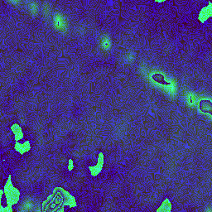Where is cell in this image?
<instances>
[{"instance_id": "obj_1", "label": "cell", "mask_w": 212, "mask_h": 212, "mask_svg": "<svg viewBox=\"0 0 212 212\" xmlns=\"http://www.w3.org/2000/svg\"><path fill=\"white\" fill-rule=\"evenodd\" d=\"M66 200L65 194L61 191H57L54 193L51 199H49L47 203L44 205L43 211L44 212H52L56 211L60 209V207L63 206Z\"/></svg>"}, {"instance_id": "obj_2", "label": "cell", "mask_w": 212, "mask_h": 212, "mask_svg": "<svg viewBox=\"0 0 212 212\" xmlns=\"http://www.w3.org/2000/svg\"><path fill=\"white\" fill-rule=\"evenodd\" d=\"M201 109L204 112H209L211 113V104L209 101H202L201 102Z\"/></svg>"}, {"instance_id": "obj_3", "label": "cell", "mask_w": 212, "mask_h": 212, "mask_svg": "<svg viewBox=\"0 0 212 212\" xmlns=\"http://www.w3.org/2000/svg\"><path fill=\"white\" fill-rule=\"evenodd\" d=\"M153 80H155L156 81H157V82H160V83H162V84H164V85H169V83L164 81L163 77H162V75H159V74H156V75H154V76H153Z\"/></svg>"}]
</instances>
